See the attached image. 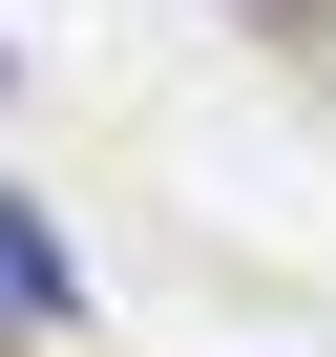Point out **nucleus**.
Segmentation results:
<instances>
[{
    "label": "nucleus",
    "instance_id": "f257e3e1",
    "mask_svg": "<svg viewBox=\"0 0 336 357\" xmlns=\"http://www.w3.org/2000/svg\"><path fill=\"white\" fill-rule=\"evenodd\" d=\"M0 294H22V315H43V294H63V273H43V231H22V211H0Z\"/></svg>",
    "mask_w": 336,
    "mask_h": 357
}]
</instances>
